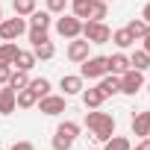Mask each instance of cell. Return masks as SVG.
Here are the masks:
<instances>
[{
	"label": "cell",
	"instance_id": "cell-1",
	"mask_svg": "<svg viewBox=\"0 0 150 150\" xmlns=\"http://www.w3.org/2000/svg\"><path fill=\"white\" fill-rule=\"evenodd\" d=\"M86 127H88V132L97 141H106V138L115 135V118L109 112H100V109H88L86 112Z\"/></svg>",
	"mask_w": 150,
	"mask_h": 150
},
{
	"label": "cell",
	"instance_id": "cell-2",
	"mask_svg": "<svg viewBox=\"0 0 150 150\" xmlns=\"http://www.w3.org/2000/svg\"><path fill=\"white\" fill-rule=\"evenodd\" d=\"M77 138H80V124L77 121H62L53 132V150H71Z\"/></svg>",
	"mask_w": 150,
	"mask_h": 150
},
{
	"label": "cell",
	"instance_id": "cell-3",
	"mask_svg": "<svg viewBox=\"0 0 150 150\" xmlns=\"http://www.w3.org/2000/svg\"><path fill=\"white\" fill-rule=\"evenodd\" d=\"M86 41H91V44H106V41H112V30L103 24V21H83V33H80Z\"/></svg>",
	"mask_w": 150,
	"mask_h": 150
},
{
	"label": "cell",
	"instance_id": "cell-4",
	"mask_svg": "<svg viewBox=\"0 0 150 150\" xmlns=\"http://www.w3.org/2000/svg\"><path fill=\"white\" fill-rule=\"evenodd\" d=\"M80 65H83V68H80V77H83V80H100V77L109 74L106 56H88V59L80 62Z\"/></svg>",
	"mask_w": 150,
	"mask_h": 150
},
{
	"label": "cell",
	"instance_id": "cell-5",
	"mask_svg": "<svg viewBox=\"0 0 150 150\" xmlns=\"http://www.w3.org/2000/svg\"><path fill=\"white\" fill-rule=\"evenodd\" d=\"M56 33L71 41V38H77V35L83 33V21H80L77 15H65V12H62V18H56Z\"/></svg>",
	"mask_w": 150,
	"mask_h": 150
},
{
	"label": "cell",
	"instance_id": "cell-6",
	"mask_svg": "<svg viewBox=\"0 0 150 150\" xmlns=\"http://www.w3.org/2000/svg\"><path fill=\"white\" fill-rule=\"evenodd\" d=\"M141 88H144V71H135V68H129L127 74H121V94H129V97H135Z\"/></svg>",
	"mask_w": 150,
	"mask_h": 150
},
{
	"label": "cell",
	"instance_id": "cell-7",
	"mask_svg": "<svg viewBox=\"0 0 150 150\" xmlns=\"http://www.w3.org/2000/svg\"><path fill=\"white\" fill-rule=\"evenodd\" d=\"M24 33H27V21H24L21 15L0 21V38H3V41H15V38L24 35Z\"/></svg>",
	"mask_w": 150,
	"mask_h": 150
},
{
	"label": "cell",
	"instance_id": "cell-8",
	"mask_svg": "<svg viewBox=\"0 0 150 150\" xmlns=\"http://www.w3.org/2000/svg\"><path fill=\"white\" fill-rule=\"evenodd\" d=\"M35 106L44 115H62L65 112V94H44V97H38Z\"/></svg>",
	"mask_w": 150,
	"mask_h": 150
},
{
	"label": "cell",
	"instance_id": "cell-9",
	"mask_svg": "<svg viewBox=\"0 0 150 150\" xmlns=\"http://www.w3.org/2000/svg\"><path fill=\"white\" fill-rule=\"evenodd\" d=\"M88 47H91V41H86L83 35L71 38V44H68V59H71V62H86V59H88Z\"/></svg>",
	"mask_w": 150,
	"mask_h": 150
},
{
	"label": "cell",
	"instance_id": "cell-10",
	"mask_svg": "<svg viewBox=\"0 0 150 150\" xmlns=\"http://www.w3.org/2000/svg\"><path fill=\"white\" fill-rule=\"evenodd\" d=\"M83 83H86V80L80 77V74H65V77L59 80V88H62L65 97H74V94H80V91L86 88Z\"/></svg>",
	"mask_w": 150,
	"mask_h": 150
},
{
	"label": "cell",
	"instance_id": "cell-11",
	"mask_svg": "<svg viewBox=\"0 0 150 150\" xmlns=\"http://www.w3.org/2000/svg\"><path fill=\"white\" fill-rule=\"evenodd\" d=\"M15 109H18V91L3 86L0 88V115H12Z\"/></svg>",
	"mask_w": 150,
	"mask_h": 150
},
{
	"label": "cell",
	"instance_id": "cell-12",
	"mask_svg": "<svg viewBox=\"0 0 150 150\" xmlns=\"http://www.w3.org/2000/svg\"><path fill=\"white\" fill-rule=\"evenodd\" d=\"M97 88H100L103 97H115V94H121V77H115V74H106V77L97 80Z\"/></svg>",
	"mask_w": 150,
	"mask_h": 150
},
{
	"label": "cell",
	"instance_id": "cell-13",
	"mask_svg": "<svg viewBox=\"0 0 150 150\" xmlns=\"http://www.w3.org/2000/svg\"><path fill=\"white\" fill-rule=\"evenodd\" d=\"M35 62H38V59H35L33 50H21V47H18V53H15V59H12V68H15V71H33Z\"/></svg>",
	"mask_w": 150,
	"mask_h": 150
},
{
	"label": "cell",
	"instance_id": "cell-14",
	"mask_svg": "<svg viewBox=\"0 0 150 150\" xmlns=\"http://www.w3.org/2000/svg\"><path fill=\"white\" fill-rule=\"evenodd\" d=\"M106 62H109V74H115V77L129 71V56L127 53H112V56H106Z\"/></svg>",
	"mask_w": 150,
	"mask_h": 150
},
{
	"label": "cell",
	"instance_id": "cell-15",
	"mask_svg": "<svg viewBox=\"0 0 150 150\" xmlns=\"http://www.w3.org/2000/svg\"><path fill=\"white\" fill-rule=\"evenodd\" d=\"M147 132H150V112L144 109V112H135L132 115V135L147 138Z\"/></svg>",
	"mask_w": 150,
	"mask_h": 150
},
{
	"label": "cell",
	"instance_id": "cell-16",
	"mask_svg": "<svg viewBox=\"0 0 150 150\" xmlns=\"http://www.w3.org/2000/svg\"><path fill=\"white\" fill-rule=\"evenodd\" d=\"M80 97H83L86 109H100V106H103V100H106V97L100 94V88H97V86H94V88H83V91H80Z\"/></svg>",
	"mask_w": 150,
	"mask_h": 150
},
{
	"label": "cell",
	"instance_id": "cell-17",
	"mask_svg": "<svg viewBox=\"0 0 150 150\" xmlns=\"http://www.w3.org/2000/svg\"><path fill=\"white\" fill-rule=\"evenodd\" d=\"M35 103H38V94H35V91H33L30 86L18 91V109H33Z\"/></svg>",
	"mask_w": 150,
	"mask_h": 150
},
{
	"label": "cell",
	"instance_id": "cell-18",
	"mask_svg": "<svg viewBox=\"0 0 150 150\" xmlns=\"http://www.w3.org/2000/svg\"><path fill=\"white\" fill-rule=\"evenodd\" d=\"M27 74H30V71H15V68H12V77H9V83H6V86H9V88H15V91L27 88V86H30V77H27Z\"/></svg>",
	"mask_w": 150,
	"mask_h": 150
},
{
	"label": "cell",
	"instance_id": "cell-19",
	"mask_svg": "<svg viewBox=\"0 0 150 150\" xmlns=\"http://www.w3.org/2000/svg\"><path fill=\"white\" fill-rule=\"evenodd\" d=\"M109 15V3H103V0H91L88 6V21H103Z\"/></svg>",
	"mask_w": 150,
	"mask_h": 150
},
{
	"label": "cell",
	"instance_id": "cell-20",
	"mask_svg": "<svg viewBox=\"0 0 150 150\" xmlns=\"http://www.w3.org/2000/svg\"><path fill=\"white\" fill-rule=\"evenodd\" d=\"M50 21H53V15H50L47 9H44V12L35 9V12L30 15V27H38V30H50Z\"/></svg>",
	"mask_w": 150,
	"mask_h": 150
},
{
	"label": "cell",
	"instance_id": "cell-21",
	"mask_svg": "<svg viewBox=\"0 0 150 150\" xmlns=\"http://www.w3.org/2000/svg\"><path fill=\"white\" fill-rule=\"evenodd\" d=\"M112 41H115L121 50H127V47H132V44H135V38H132V33H129L127 27H124V30H115V33H112Z\"/></svg>",
	"mask_w": 150,
	"mask_h": 150
},
{
	"label": "cell",
	"instance_id": "cell-22",
	"mask_svg": "<svg viewBox=\"0 0 150 150\" xmlns=\"http://www.w3.org/2000/svg\"><path fill=\"white\" fill-rule=\"evenodd\" d=\"M129 68H135V71H147V68H150V53H147V50H135V53L129 56Z\"/></svg>",
	"mask_w": 150,
	"mask_h": 150
},
{
	"label": "cell",
	"instance_id": "cell-23",
	"mask_svg": "<svg viewBox=\"0 0 150 150\" xmlns=\"http://www.w3.org/2000/svg\"><path fill=\"white\" fill-rule=\"evenodd\" d=\"M127 30L132 33V38H135V41H141V38L147 35V21H144V18H132V21L127 24Z\"/></svg>",
	"mask_w": 150,
	"mask_h": 150
},
{
	"label": "cell",
	"instance_id": "cell-24",
	"mask_svg": "<svg viewBox=\"0 0 150 150\" xmlns=\"http://www.w3.org/2000/svg\"><path fill=\"white\" fill-rule=\"evenodd\" d=\"M15 53H18V44L15 41H3L0 44V65H12Z\"/></svg>",
	"mask_w": 150,
	"mask_h": 150
},
{
	"label": "cell",
	"instance_id": "cell-25",
	"mask_svg": "<svg viewBox=\"0 0 150 150\" xmlns=\"http://www.w3.org/2000/svg\"><path fill=\"white\" fill-rule=\"evenodd\" d=\"M103 144H106L103 150H129V147H132L127 135H112V138H106Z\"/></svg>",
	"mask_w": 150,
	"mask_h": 150
},
{
	"label": "cell",
	"instance_id": "cell-26",
	"mask_svg": "<svg viewBox=\"0 0 150 150\" xmlns=\"http://www.w3.org/2000/svg\"><path fill=\"white\" fill-rule=\"evenodd\" d=\"M12 6H15V15L30 18V15L35 12V0H12Z\"/></svg>",
	"mask_w": 150,
	"mask_h": 150
},
{
	"label": "cell",
	"instance_id": "cell-27",
	"mask_svg": "<svg viewBox=\"0 0 150 150\" xmlns=\"http://www.w3.org/2000/svg\"><path fill=\"white\" fill-rule=\"evenodd\" d=\"M88 6H91V0H71V15H77L83 21L88 18Z\"/></svg>",
	"mask_w": 150,
	"mask_h": 150
},
{
	"label": "cell",
	"instance_id": "cell-28",
	"mask_svg": "<svg viewBox=\"0 0 150 150\" xmlns=\"http://www.w3.org/2000/svg\"><path fill=\"white\" fill-rule=\"evenodd\" d=\"M33 53H35V59H53L56 56V47H53V41H44V44H35Z\"/></svg>",
	"mask_w": 150,
	"mask_h": 150
},
{
	"label": "cell",
	"instance_id": "cell-29",
	"mask_svg": "<svg viewBox=\"0 0 150 150\" xmlns=\"http://www.w3.org/2000/svg\"><path fill=\"white\" fill-rule=\"evenodd\" d=\"M30 88L38 94V97H44V94H50V80H44V77H38V80H30Z\"/></svg>",
	"mask_w": 150,
	"mask_h": 150
},
{
	"label": "cell",
	"instance_id": "cell-30",
	"mask_svg": "<svg viewBox=\"0 0 150 150\" xmlns=\"http://www.w3.org/2000/svg\"><path fill=\"white\" fill-rule=\"evenodd\" d=\"M30 44L35 47V44H44V41H50V35H47V30H38V27H30Z\"/></svg>",
	"mask_w": 150,
	"mask_h": 150
},
{
	"label": "cell",
	"instance_id": "cell-31",
	"mask_svg": "<svg viewBox=\"0 0 150 150\" xmlns=\"http://www.w3.org/2000/svg\"><path fill=\"white\" fill-rule=\"evenodd\" d=\"M68 6H71V0H47L50 15H62V12H68Z\"/></svg>",
	"mask_w": 150,
	"mask_h": 150
},
{
	"label": "cell",
	"instance_id": "cell-32",
	"mask_svg": "<svg viewBox=\"0 0 150 150\" xmlns=\"http://www.w3.org/2000/svg\"><path fill=\"white\" fill-rule=\"evenodd\" d=\"M12 77V65H0V86H6Z\"/></svg>",
	"mask_w": 150,
	"mask_h": 150
},
{
	"label": "cell",
	"instance_id": "cell-33",
	"mask_svg": "<svg viewBox=\"0 0 150 150\" xmlns=\"http://www.w3.org/2000/svg\"><path fill=\"white\" fill-rule=\"evenodd\" d=\"M9 150H35V144H33V141H15Z\"/></svg>",
	"mask_w": 150,
	"mask_h": 150
},
{
	"label": "cell",
	"instance_id": "cell-34",
	"mask_svg": "<svg viewBox=\"0 0 150 150\" xmlns=\"http://www.w3.org/2000/svg\"><path fill=\"white\" fill-rule=\"evenodd\" d=\"M141 18L150 24V0H147V3H144V9H141Z\"/></svg>",
	"mask_w": 150,
	"mask_h": 150
},
{
	"label": "cell",
	"instance_id": "cell-35",
	"mask_svg": "<svg viewBox=\"0 0 150 150\" xmlns=\"http://www.w3.org/2000/svg\"><path fill=\"white\" fill-rule=\"evenodd\" d=\"M129 150H150V141L141 138V144H135V147H129Z\"/></svg>",
	"mask_w": 150,
	"mask_h": 150
},
{
	"label": "cell",
	"instance_id": "cell-36",
	"mask_svg": "<svg viewBox=\"0 0 150 150\" xmlns=\"http://www.w3.org/2000/svg\"><path fill=\"white\" fill-rule=\"evenodd\" d=\"M141 50H147V53H150V35H144V38H141Z\"/></svg>",
	"mask_w": 150,
	"mask_h": 150
},
{
	"label": "cell",
	"instance_id": "cell-37",
	"mask_svg": "<svg viewBox=\"0 0 150 150\" xmlns=\"http://www.w3.org/2000/svg\"><path fill=\"white\" fill-rule=\"evenodd\" d=\"M0 21H3V6H0Z\"/></svg>",
	"mask_w": 150,
	"mask_h": 150
},
{
	"label": "cell",
	"instance_id": "cell-38",
	"mask_svg": "<svg viewBox=\"0 0 150 150\" xmlns=\"http://www.w3.org/2000/svg\"><path fill=\"white\" fill-rule=\"evenodd\" d=\"M147 35H150V24H147Z\"/></svg>",
	"mask_w": 150,
	"mask_h": 150
},
{
	"label": "cell",
	"instance_id": "cell-39",
	"mask_svg": "<svg viewBox=\"0 0 150 150\" xmlns=\"http://www.w3.org/2000/svg\"><path fill=\"white\" fill-rule=\"evenodd\" d=\"M147 94H150V83H147Z\"/></svg>",
	"mask_w": 150,
	"mask_h": 150
},
{
	"label": "cell",
	"instance_id": "cell-40",
	"mask_svg": "<svg viewBox=\"0 0 150 150\" xmlns=\"http://www.w3.org/2000/svg\"><path fill=\"white\" fill-rule=\"evenodd\" d=\"M91 150H103V147H91Z\"/></svg>",
	"mask_w": 150,
	"mask_h": 150
},
{
	"label": "cell",
	"instance_id": "cell-41",
	"mask_svg": "<svg viewBox=\"0 0 150 150\" xmlns=\"http://www.w3.org/2000/svg\"><path fill=\"white\" fill-rule=\"evenodd\" d=\"M103 3H112V0H103Z\"/></svg>",
	"mask_w": 150,
	"mask_h": 150
},
{
	"label": "cell",
	"instance_id": "cell-42",
	"mask_svg": "<svg viewBox=\"0 0 150 150\" xmlns=\"http://www.w3.org/2000/svg\"><path fill=\"white\" fill-rule=\"evenodd\" d=\"M147 141H150V132H147Z\"/></svg>",
	"mask_w": 150,
	"mask_h": 150
},
{
	"label": "cell",
	"instance_id": "cell-43",
	"mask_svg": "<svg viewBox=\"0 0 150 150\" xmlns=\"http://www.w3.org/2000/svg\"><path fill=\"white\" fill-rule=\"evenodd\" d=\"M0 150H3V147H0Z\"/></svg>",
	"mask_w": 150,
	"mask_h": 150
}]
</instances>
